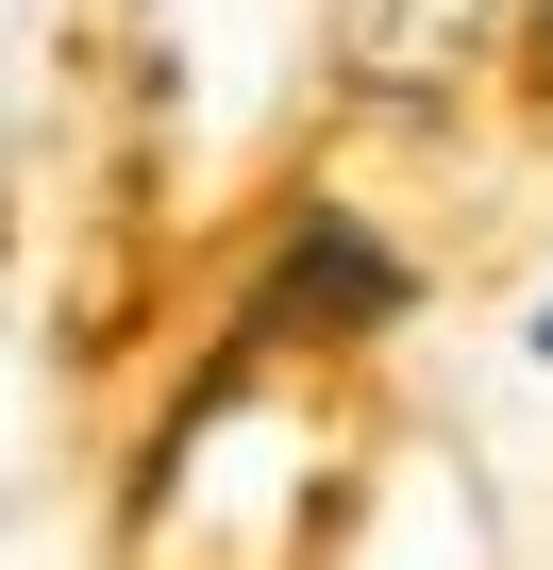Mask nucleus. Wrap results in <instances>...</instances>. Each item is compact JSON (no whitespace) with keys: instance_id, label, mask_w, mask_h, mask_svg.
Returning a JSON list of instances; mask_svg holds the SVG:
<instances>
[{"instance_id":"obj_1","label":"nucleus","mask_w":553,"mask_h":570,"mask_svg":"<svg viewBox=\"0 0 553 570\" xmlns=\"http://www.w3.org/2000/svg\"><path fill=\"white\" fill-rule=\"evenodd\" d=\"M470 35H486V0H353V85H453L470 68Z\"/></svg>"},{"instance_id":"obj_2","label":"nucleus","mask_w":553,"mask_h":570,"mask_svg":"<svg viewBox=\"0 0 553 570\" xmlns=\"http://www.w3.org/2000/svg\"><path fill=\"white\" fill-rule=\"evenodd\" d=\"M268 320H403V268H386L353 218H319V235L286 252V285H268Z\"/></svg>"},{"instance_id":"obj_3","label":"nucleus","mask_w":553,"mask_h":570,"mask_svg":"<svg viewBox=\"0 0 553 570\" xmlns=\"http://www.w3.org/2000/svg\"><path fill=\"white\" fill-rule=\"evenodd\" d=\"M536 353H553V303H536Z\"/></svg>"}]
</instances>
